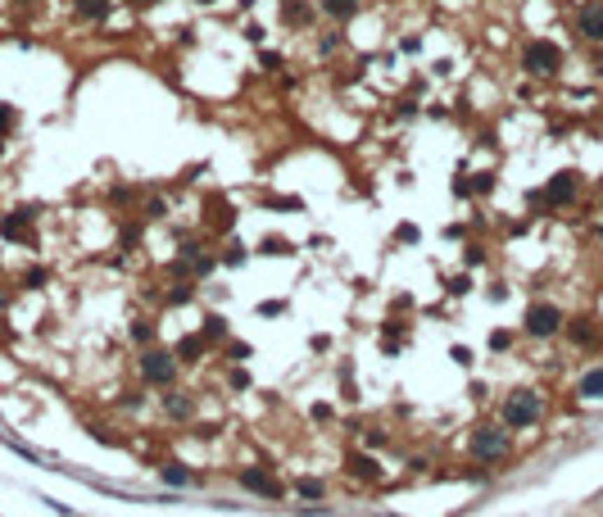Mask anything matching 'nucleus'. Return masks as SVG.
<instances>
[{
  "label": "nucleus",
  "instance_id": "18",
  "mask_svg": "<svg viewBox=\"0 0 603 517\" xmlns=\"http://www.w3.org/2000/svg\"><path fill=\"white\" fill-rule=\"evenodd\" d=\"M164 404H168L172 418H190V395H168Z\"/></svg>",
  "mask_w": 603,
  "mask_h": 517
},
{
  "label": "nucleus",
  "instance_id": "17",
  "mask_svg": "<svg viewBox=\"0 0 603 517\" xmlns=\"http://www.w3.org/2000/svg\"><path fill=\"white\" fill-rule=\"evenodd\" d=\"M282 18H291V23H309V5H304V0H286Z\"/></svg>",
  "mask_w": 603,
  "mask_h": 517
},
{
  "label": "nucleus",
  "instance_id": "32",
  "mask_svg": "<svg viewBox=\"0 0 603 517\" xmlns=\"http://www.w3.org/2000/svg\"><path fill=\"white\" fill-rule=\"evenodd\" d=\"M200 5H214V0H200Z\"/></svg>",
  "mask_w": 603,
  "mask_h": 517
},
{
  "label": "nucleus",
  "instance_id": "28",
  "mask_svg": "<svg viewBox=\"0 0 603 517\" xmlns=\"http://www.w3.org/2000/svg\"><path fill=\"white\" fill-rule=\"evenodd\" d=\"M245 386H250V372L236 368V372H232V390H245Z\"/></svg>",
  "mask_w": 603,
  "mask_h": 517
},
{
  "label": "nucleus",
  "instance_id": "5",
  "mask_svg": "<svg viewBox=\"0 0 603 517\" xmlns=\"http://www.w3.org/2000/svg\"><path fill=\"white\" fill-rule=\"evenodd\" d=\"M558 327H562V313L553 309V304H531V309H526V331H531V336H553Z\"/></svg>",
  "mask_w": 603,
  "mask_h": 517
},
{
  "label": "nucleus",
  "instance_id": "14",
  "mask_svg": "<svg viewBox=\"0 0 603 517\" xmlns=\"http://www.w3.org/2000/svg\"><path fill=\"white\" fill-rule=\"evenodd\" d=\"M200 336H205V340H227V318L209 313V318H205V327H200Z\"/></svg>",
  "mask_w": 603,
  "mask_h": 517
},
{
  "label": "nucleus",
  "instance_id": "4",
  "mask_svg": "<svg viewBox=\"0 0 603 517\" xmlns=\"http://www.w3.org/2000/svg\"><path fill=\"white\" fill-rule=\"evenodd\" d=\"M141 377H146L150 386H168V381L177 377V359H168L164 350H150L146 359H141Z\"/></svg>",
  "mask_w": 603,
  "mask_h": 517
},
{
  "label": "nucleus",
  "instance_id": "25",
  "mask_svg": "<svg viewBox=\"0 0 603 517\" xmlns=\"http://www.w3.org/2000/svg\"><path fill=\"white\" fill-rule=\"evenodd\" d=\"M14 127V109H9V104H0V132H9Z\"/></svg>",
  "mask_w": 603,
  "mask_h": 517
},
{
  "label": "nucleus",
  "instance_id": "10",
  "mask_svg": "<svg viewBox=\"0 0 603 517\" xmlns=\"http://www.w3.org/2000/svg\"><path fill=\"white\" fill-rule=\"evenodd\" d=\"M345 472L363 476V481H381V467H377V458H372V454H349V458H345Z\"/></svg>",
  "mask_w": 603,
  "mask_h": 517
},
{
  "label": "nucleus",
  "instance_id": "26",
  "mask_svg": "<svg viewBox=\"0 0 603 517\" xmlns=\"http://www.w3.org/2000/svg\"><path fill=\"white\" fill-rule=\"evenodd\" d=\"M168 300H172V304H186V300H190V286H172Z\"/></svg>",
  "mask_w": 603,
  "mask_h": 517
},
{
  "label": "nucleus",
  "instance_id": "12",
  "mask_svg": "<svg viewBox=\"0 0 603 517\" xmlns=\"http://www.w3.org/2000/svg\"><path fill=\"white\" fill-rule=\"evenodd\" d=\"M322 5V14H331V18H354L359 14V0H318Z\"/></svg>",
  "mask_w": 603,
  "mask_h": 517
},
{
  "label": "nucleus",
  "instance_id": "23",
  "mask_svg": "<svg viewBox=\"0 0 603 517\" xmlns=\"http://www.w3.org/2000/svg\"><path fill=\"white\" fill-rule=\"evenodd\" d=\"M282 309H286L282 300H263V304H258V313H263V318H277V313H282Z\"/></svg>",
  "mask_w": 603,
  "mask_h": 517
},
{
  "label": "nucleus",
  "instance_id": "16",
  "mask_svg": "<svg viewBox=\"0 0 603 517\" xmlns=\"http://www.w3.org/2000/svg\"><path fill=\"white\" fill-rule=\"evenodd\" d=\"M295 490H300L304 499H322V495H327V485H322L318 476H300V481H295Z\"/></svg>",
  "mask_w": 603,
  "mask_h": 517
},
{
  "label": "nucleus",
  "instance_id": "15",
  "mask_svg": "<svg viewBox=\"0 0 603 517\" xmlns=\"http://www.w3.org/2000/svg\"><path fill=\"white\" fill-rule=\"evenodd\" d=\"M177 354H181V359H186V363H195L200 354H205V336H181V345H177Z\"/></svg>",
  "mask_w": 603,
  "mask_h": 517
},
{
  "label": "nucleus",
  "instance_id": "22",
  "mask_svg": "<svg viewBox=\"0 0 603 517\" xmlns=\"http://www.w3.org/2000/svg\"><path fill=\"white\" fill-rule=\"evenodd\" d=\"M227 354H232V359H250V345H245V340H232V345H227Z\"/></svg>",
  "mask_w": 603,
  "mask_h": 517
},
{
  "label": "nucleus",
  "instance_id": "27",
  "mask_svg": "<svg viewBox=\"0 0 603 517\" xmlns=\"http://www.w3.org/2000/svg\"><path fill=\"white\" fill-rule=\"evenodd\" d=\"M454 363H463V368H472V350H463V345H454Z\"/></svg>",
  "mask_w": 603,
  "mask_h": 517
},
{
  "label": "nucleus",
  "instance_id": "19",
  "mask_svg": "<svg viewBox=\"0 0 603 517\" xmlns=\"http://www.w3.org/2000/svg\"><path fill=\"white\" fill-rule=\"evenodd\" d=\"M164 481H168V485H186L190 472H186V467H177V463H168V467H164Z\"/></svg>",
  "mask_w": 603,
  "mask_h": 517
},
{
  "label": "nucleus",
  "instance_id": "7",
  "mask_svg": "<svg viewBox=\"0 0 603 517\" xmlns=\"http://www.w3.org/2000/svg\"><path fill=\"white\" fill-rule=\"evenodd\" d=\"M241 485H245V490H254V495H268V499H282V495H286V485L272 481L263 467H245V472H241Z\"/></svg>",
  "mask_w": 603,
  "mask_h": 517
},
{
  "label": "nucleus",
  "instance_id": "13",
  "mask_svg": "<svg viewBox=\"0 0 603 517\" xmlns=\"http://www.w3.org/2000/svg\"><path fill=\"white\" fill-rule=\"evenodd\" d=\"M581 395H585V399H603V368H595V372L581 377Z\"/></svg>",
  "mask_w": 603,
  "mask_h": 517
},
{
  "label": "nucleus",
  "instance_id": "31",
  "mask_svg": "<svg viewBox=\"0 0 603 517\" xmlns=\"http://www.w3.org/2000/svg\"><path fill=\"white\" fill-rule=\"evenodd\" d=\"M137 5H155V0H137Z\"/></svg>",
  "mask_w": 603,
  "mask_h": 517
},
{
  "label": "nucleus",
  "instance_id": "3",
  "mask_svg": "<svg viewBox=\"0 0 603 517\" xmlns=\"http://www.w3.org/2000/svg\"><path fill=\"white\" fill-rule=\"evenodd\" d=\"M535 422H540V395H526L522 390V395H513L504 404V427L522 431V427H535Z\"/></svg>",
  "mask_w": 603,
  "mask_h": 517
},
{
  "label": "nucleus",
  "instance_id": "11",
  "mask_svg": "<svg viewBox=\"0 0 603 517\" xmlns=\"http://www.w3.org/2000/svg\"><path fill=\"white\" fill-rule=\"evenodd\" d=\"M73 5H78V14L91 18V23H104V18H109V0H73Z\"/></svg>",
  "mask_w": 603,
  "mask_h": 517
},
{
  "label": "nucleus",
  "instance_id": "20",
  "mask_svg": "<svg viewBox=\"0 0 603 517\" xmlns=\"http://www.w3.org/2000/svg\"><path fill=\"white\" fill-rule=\"evenodd\" d=\"M132 340H137V345H150V340H155V327H150V322H132Z\"/></svg>",
  "mask_w": 603,
  "mask_h": 517
},
{
  "label": "nucleus",
  "instance_id": "24",
  "mask_svg": "<svg viewBox=\"0 0 603 517\" xmlns=\"http://www.w3.org/2000/svg\"><path fill=\"white\" fill-rule=\"evenodd\" d=\"M508 345H513L508 331H494V336H490V350H508Z\"/></svg>",
  "mask_w": 603,
  "mask_h": 517
},
{
  "label": "nucleus",
  "instance_id": "33",
  "mask_svg": "<svg viewBox=\"0 0 603 517\" xmlns=\"http://www.w3.org/2000/svg\"><path fill=\"white\" fill-rule=\"evenodd\" d=\"M599 232H603V227H599Z\"/></svg>",
  "mask_w": 603,
  "mask_h": 517
},
{
  "label": "nucleus",
  "instance_id": "29",
  "mask_svg": "<svg viewBox=\"0 0 603 517\" xmlns=\"http://www.w3.org/2000/svg\"><path fill=\"white\" fill-rule=\"evenodd\" d=\"M490 186H494V177H490V172H481V177L472 181V191H490Z\"/></svg>",
  "mask_w": 603,
  "mask_h": 517
},
{
  "label": "nucleus",
  "instance_id": "30",
  "mask_svg": "<svg viewBox=\"0 0 603 517\" xmlns=\"http://www.w3.org/2000/svg\"><path fill=\"white\" fill-rule=\"evenodd\" d=\"M223 263H232V268H236V263H245V250H227V254H223Z\"/></svg>",
  "mask_w": 603,
  "mask_h": 517
},
{
  "label": "nucleus",
  "instance_id": "6",
  "mask_svg": "<svg viewBox=\"0 0 603 517\" xmlns=\"http://www.w3.org/2000/svg\"><path fill=\"white\" fill-rule=\"evenodd\" d=\"M576 191H581V177H576V172H558V177L544 186V205H571V200H576Z\"/></svg>",
  "mask_w": 603,
  "mask_h": 517
},
{
  "label": "nucleus",
  "instance_id": "21",
  "mask_svg": "<svg viewBox=\"0 0 603 517\" xmlns=\"http://www.w3.org/2000/svg\"><path fill=\"white\" fill-rule=\"evenodd\" d=\"M590 336H595V331L585 327V322H571V340H581V345H590Z\"/></svg>",
  "mask_w": 603,
  "mask_h": 517
},
{
  "label": "nucleus",
  "instance_id": "1",
  "mask_svg": "<svg viewBox=\"0 0 603 517\" xmlns=\"http://www.w3.org/2000/svg\"><path fill=\"white\" fill-rule=\"evenodd\" d=\"M558 64H562V50L553 41H531L522 50V69L531 78H549V73H558Z\"/></svg>",
  "mask_w": 603,
  "mask_h": 517
},
{
  "label": "nucleus",
  "instance_id": "8",
  "mask_svg": "<svg viewBox=\"0 0 603 517\" xmlns=\"http://www.w3.org/2000/svg\"><path fill=\"white\" fill-rule=\"evenodd\" d=\"M576 32L585 36V41H603V0H590L576 14Z\"/></svg>",
  "mask_w": 603,
  "mask_h": 517
},
{
  "label": "nucleus",
  "instance_id": "2",
  "mask_svg": "<svg viewBox=\"0 0 603 517\" xmlns=\"http://www.w3.org/2000/svg\"><path fill=\"white\" fill-rule=\"evenodd\" d=\"M467 449H472L476 463H499V458L508 454V436H504V431H494V427H481Z\"/></svg>",
  "mask_w": 603,
  "mask_h": 517
},
{
  "label": "nucleus",
  "instance_id": "9",
  "mask_svg": "<svg viewBox=\"0 0 603 517\" xmlns=\"http://www.w3.org/2000/svg\"><path fill=\"white\" fill-rule=\"evenodd\" d=\"M27 227H32V209H14V214L0 223V236H5V241H23Z\"/></svg>",
  "mask_w": 603,
  "mask_h": 517
}]
</instances>
